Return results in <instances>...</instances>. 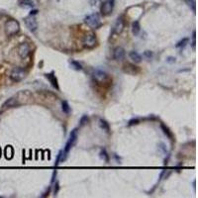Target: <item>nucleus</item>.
Wrapping results in <instances>:
<instances>
[{
  "instance_id": "nucleus-1",
  "label": "nucleus",
  "mask_w": 198,
  "mask_h": 198,
  "mask_svg": "<svg viewBox=\"0 0 198 198\" xmlns=\"http://www.w3.org/2000/svg\"><path fill=\"white\" fill-rule=\"evenodd\" d=\"M77 133H78V130L77 129H73L72 132H70V135H69V141L66 142V147H64V149L63 150V155H61V162H63L64 161H66L67 155H69V151L72 150V148L73 147V145L75 144L76 140H77Z\"/></svg>"
},
{
  "instance_id": "nucleus-2",
  "label": "nucleus",
  "mask_w": 198,
  "mask_h": 198,
  "mask_svg": "<svg viewBox=\"0 0 198 198\" xmlns=\"http://www.w3.org/2000/svg\"><path fill=\"white\" fill-rule=\"evenodd\" d=\"M20 30V24L18 21L14 19L8 20V21L5 23V33H6L7 36H14L15 34H17Z\"/></svg>"
},
{
  "instance_id": "nucleus-3",
  "label": "nucleus",
  "mask_w": 198,
  "mask_h": 198,
  "mask_svg": "<svg viewBox=\"0 0 198 198\" xmlns=\"http://www.w3.org/2000/svg\"><path fill=\"white\" fill-rule=\"evenodd\" d=\"M84 22H85V24H87L90 28H93V29H97L101 26L100 17L97 13H93V14H90V15L86 16L84 19Z\"/></svg>"
},
{
  "instance_id": "nucleus-4",
  "label": "nucleus",
  "mask_w": 198,
  "mask_h": 198,
  "mask_svg": "<svg viewBox=\"0 0 198 198\" xmlns=\"http://www.w3.org/2000/svg\"><path fill=\"white\" fill-rule=\"evenodd\" d=\"M26 76V72L22 67H15L10 73V78L13 82H19L23 80Z\"/></svg>"
},
{
  "instance_id": "nucleus-5",
  "label": "nucleus",
  "mask_w": 198,
  "mask_h": 198,
  "mask_svg": "<svg viewBox=\"0 0 198 198\" xmlns=\"http://www.w3.org/2000/svg\"><path fill=\"white\" fill-rule=\"evenodd\" d=\"M92 77L97 83H105L109 80V75L101 69H95L92 72Z\"/></svg>"
},
{
  "instance_id": "nucleus-6",
  "label": "nucleus",
  "mask_w": 198,
  "mask_h": 198,
  "mask_svg": "<svg viewBox=\"0 0 198 198\" xmlns=\"http://www.w3.org/2000/svg\"><path fill=\"white\" fill-rule=\"evenodd\" d=\"M82 44L85 48L87 49H91L93 47H95L96 45V36L93 32H89L84 36L83 40H82Z\"/></svg>"
},
{
  "instance_id": "nucleus-7",
  "label": "nucleus",
  "mask_w": 198,
  "mask_h": 198,
  "mask_svg": "<svg viewBox=\"0 0 198 198\" xmlns=\"http://www.w3.org/2000/svg\"><path fill=\"white\" fill-rule=\"evenodd\" d=\"M31 54V48L28 43H21L18 47V55L22 60H26Z\"/></svg>"
},
{
  "instance_id": "nucleus-8",
  "label": "nucleus",
  "mask_w": 198,
  "mask_h": 198,
  "mask_svg": "<svg viewBox=\"0 0 198 198\" xmlns=\"http://www.w3.org/2000/svg\"><path fill=\"white\" fill-rule=\"evenodd\" d=\"M114 8V0H106L105 2H103L101 5V8H100V12H101L102 15L107 16L110 15L113 11Z\"/></svg>"
},
{
  "instance_id": "nucleus-9",
  "label": "nucleus",
  "mask_w": 198,
  "mask_h": 198,
  "mask_svg": "<svg viewBox=\"0 0 198 198\" xmlns=\"http://www.w3.org/2000/svg\"><path fill=\"white\" fill-rule=\"evenodd\" d=\"M25 24L26 27L29 29V31L35 32L38 29V23L36 18L34 17V15H30L25 18Z\"/></svg>"
},
{
  "instance_id": "nucleus-10",
  "label": "nucleus",
  "mask_w": 198,
  "mask_h": 198,
  "mask_svg": "<svg viewBox=\"0 0 198 198\" xmlns=\"http://www.w3.org/2000/svg\"><path fill=\"white\" fill-rule=\"evenodd\" d=\"M123 30H124V20L122 17H119L117 19V21L115 22L112 33L114 35H120L123 32Z\"/></svg>"
},
{
  "instance_id": "nucleus-11",
  "label": "nucleus",
  "mask_w": 198,
  "mask_h": 198,
  "mask_svg": "<svg viewBox=\"0 0 198 198\" xmlns=\"http://www.w3.org/2000/svg\"><path fill=\"white\" fill-rule=\"evenodd\" d=\"M125 55H126L125 49L122 48V47H117L113 51V58L115 61H122L125 58Z\"/></svg>"
},
{
  "instance_id": "nucleus-12",
  "label": "nucleus",
  "mask_w": 198,
  "mask_h": 198,
  "mask_svg": "<svg viewBox=\"0 0 198 198\" xmlns=\"http://www.w3.org/2000/svg\"><path fill=\"white\" fill-rule=\"evenodd\" d=\"M17 99L16 97H11V98H9L8 100H6L3 105H2V109H6V108H11L13 107V106H15L17 104Z\"/></svg>"
},
{
  "instance_id": "nucleus-13",
  "label": "nucleus",
  "mask_w": 198,
  "mask_h": 198,
  "mask_svg": "<svg viewBox=\"0 0 198 198\" xmlns=\"http://www.w3.org/2000/svg\"><path fill=\"white\" fill-rule=\"evenodd\" d=\"M46 75L47 78H49V80L52 83L53 86H54L55 88H57V89H58V80H57V77H56V75H54V72H51V73H49V75L47 73V75Z\"/></svg>"
},
{
  "instance_id": "nucleus-14",
  "label": "nucleus",
  "mask_w": 198,
  "mask_h": 198,
  "mask_svg": "<svg viewBox=\"0 0 198 198\" xmlns=\"http://www.w3.org/2000/svg\"><path fill=\"white\" fill-rule=\"evenodd\" d=\"M141 31V26H140V23L139 21H135L133 22L132 24V33L134 36H138L139 33H140Z\"/></svg>"
},
{
  "instance_id": "nucleus-15",
  "label": "nucleus",
  "mask_w": 198,
  "mask_h": 198,
  "mask_svg": "<svg viewBox=\"0 0 198 198\" xmlns=\"http://www.w3.org/2000/svg\"><path fill=\"white\" fill-rule=\"evenodd\" d=\"M129 57H130V58L134 61V63H141V61H142V57L140 55L138 54L137 52H130V54H129Z\"/></svg>"
},
{
  "instance_id": "nucleus-16",
  "label": "nucleus",
  "mask_w": 198,
  "mask_h": 198,
  "mask_svg": "<svg viewBox=\"0 0 198 198\" xmlns=\"http://www.w3.org/2000/svg\"><path fill=\"white\" fill-rule=\"evenodd\" d=\"M98 125H99L100 128L103 130V131H105V132H107V133H109V131H110V127H109V124L106 122L105 120L99 119V120H98Z\"/></svg>"
},
{
  "instance_id": "nucleus-17",
  "label": "nucleus",
  "mask_w": 198,
  "mask_h": 198,
  "mask_svg": "<svg viewBox=\"0 0 198 198\" xmlns=\"http://www.w3.org/2000/svg\"><path fill=\"white\" fill-rule=\"evenodd\" d=\"M69 66L72 69H75V70H81L82 69V66L76 61H73V60L69 61Z\"/></svg>"
},
{
  "instance_id": "nucleus-18",
  "label": "nucleus",
  "mask_w": 198,
  "mask_h": 198,
  "mask_svg": "<svg viewBox=\"0 0 198 198\" xmlns=\"http://www.w3.org/2000/svg\"><path fill=\"white\" fill-rule=\"evenodd\" d=\"M61 109H63V112L66 114H69L70 113V106L69 104L67 103V101H63L61 102Z\"/></svg>"
},
{
  "instance_id": "nucleus-19",
  "label": "nucleus",
  "mask_w": 198,
  "mask_h": 198,
  "mask_svg": "<svg viewBox=\"0 0 198 198\" xmlns=\"http://www.w3.org/2000/svg\"><path fill=\"white\" fill-rule=\"evenodd\" d=\"M161 128L162 132H164V135H167L170 139L172 138V134H171L170 131V129H168L167 127L164 125V124H162V123L161 124Z\"/></svg>"
},
{
  "instance_id": "nucleus-20",
  "label": "nucleus",
  "mask_w": 198,
  "mask_h": 198,
  "mask_svg": "<svg viewBox=\"0 0 198 198\" xmlns=\"http://www.w3.org/2000/svg\"><path fill=\"white\" fill-rule=\"evenodd\" d=\"M20 5H21L22 7L28 8V7H33L35 5V3H34L33 0H23Z\"/></svg>"
},
{
  "instance_id": "nucleus-21",
  "label": "nucleus",
  "mask_w": 198,
  "mask_h": 198,
  "mask_svg": "<svg viewBox=\"0 0 198 198\" xmlns=\"http://www.w3.org/2000/svg\"><path fill=\"white\" fill-rule=\"evenodd\" d=\"M188 38H183V39L181 40V41H179L178 43L176 44V48H183V47H184L186 44L188 43Z\"/></svg>"
},
{
  "instance_id": "nucleus-22",
  "label": "nucleus",
  "mask_w": 198,
  "mask_h": 198,
  "mask_svg": "<svg viewBox=\"0 0 198 198\" xmlns=\"http://www.w3.org/2000/svg\"><path fill=\"white\" fill-rule=\"evenodd\" d=\"M185 3L191 8L193 12H195V6H196L195 5V0H185Z\"/></svg>"
},
{
  "instance_id": "nucleus-23",
  "label": "nucleus",
  "mask_w": 198,
  "mask_h": 198,
  "mask_svg": "<svg viewBox=\"0 0 198 198\" xmlns=\"http://www.w3.org/2000/svg\"><path fill=\"white\" fill-rule=\"evenodd\" d=\"M88 116L87 115H83L81 118H80V120H79V126H84L85 124H86L87 122H88Z\"/></svg>"
},
{
  "instance_id": "nucleus-24",
  "label": "nucleus",
  "mask_w": 198,
  "mask_h": 198,
  "mask_svg": "<svg viewBox=\"0 0 198 198\" xmlns=\"http://www.w3.org/2000/svg\"><path fill=\"white\" fill-rule=\"evenodd\" d=\"M100 156H101V159H104L106 162L109 161V156L107 155V153H106L105 150H102L101 152H100Z\"/></svg>"
},
{
  "instance_id": "nucleus-25",
  "label": "nucleus",
  "mask_w": 198,
  "mask_h": 198,
  "mask_svg": "<svg viewBox=\"0 0 198 198\" xmlns=\"http://www.w3.org/2000/svg\"><path fill=\"white\" fill-rule=\"evenodd\" d=\"M144 57H145V58H149V60H151V58H153V53L151 52V51H146V52H144Z\"/></svg>"
},
{
  "instance_id": "nucleus-26",
  "label": "nucleus",
  "mask_w": 198,
  "mask_h": 198,
  "mask_svg": "<svg viewBox=\"0 0 198 198\" xmlns=\"http://www.w3.org/2000/svg\"><path fill=\"white\" fill-rule=\"evenodd\" d=\"M61 155H63V151H60V153H58V159H57V161H56V164H55L56 165H58L61 162Z\"/></svg>"
},
{
  "instance_id": "nucleus-27",
  "label": "nucleus",
  "mask_w": 198,
  "mask_h": 198,
  "mask_svg": "<svg viewBox=\"0 0 198 198\" xmlns=\"http://www.w3.org/2000/svg\"><path fill=\"white\" fill-rule=\"evenodd\" d=\"M138 123H139V119H138V118H136V119L130 120L128 125H129V126H132V125H134V124H138Z\"/></svg>"
},
{
  "instance_id": "nucleus-28",
  "label": "nucleus",
  "mask_w": 198,
  "mask_h": 198,
  "mask_svg": "<svg viewBox=\"0 0 198 198\" xmlns=\"http://www.w3.org/2000/svg\"><path fill=\"white\" fill-rule=\"evenodd\" d=\"M167 63H170V64H172V63H175V58H172V57H170V58H167Z\"/></svg>"
},
{
  "instance_id": "nucleus-29",
  "label": "nucleus",
  "mask_w": 198,
  "mask_h": 198,
  "mask_svg": "<svg viewBox=\"0 0 198 198\" xmlns=\"http://www.w3.org/2000/svg\"><path fill=\"white\" fill-rule=\"evenodd\" d=\"M55 186H56V187H55V189H54V193H55V195H56V194L58 193V182L56 183Z\"/></svg>"
},
{
  "instance_id": "nucleus-30",
  "label": "nucleus",
  "mask_w": 198,
  "mask_h": 198,
  "mask_svg": "<svg viewBox=\"0 0 198 198\" xmlns=\"http://www.w3.org/2000/svg\"><path fill=\"white\" fill-rule=\"evenodd\" d=\"M37 13H38V10H33V11H31L30 15H35V14H37Z\"/></svg>"
},
{
  "instance_id": "nucleus-31",
  "label": "nucleus",
  "mask_w": 198,
  "mask_h": 198,
  "mask_svg": "<svg viewBox=\"0 0 198 198\" xmlns=\"http://www.w3.org/2000/svg\"><path fill=\"white\" fill-rule=\"evenodd\" d=\"M0 155H1V150H0Z\"/></svg>"
}]
</instances>
